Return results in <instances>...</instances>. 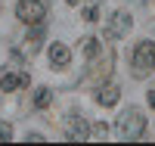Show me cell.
Masks as SVG:
<instances>
[{
  "label": "cell",
  "instance_id": "12",
  "mask_svg": "<svg viewBox=\"0 0 155 146\" xmlns=\"http://www.w3.org/2000/svg\"><path fill=\"white\" fill-rule=\"evenodd\" d=\"M106 124H93V127H90V140H99V137H106Z\"/></svg>",
  "mask_w": 155,
  "mask_h": 146
},
{
  "label": "cell",
  "instance_id": "4",
  "mask_svg": "<svg viewBox=\"0 0 155 146\" xmlns=\"http://www.w3.org/2000/svg\"><path fill=\"white\" fill-rule=\"evenodd\" d=\"M112 72V53L99 50L93 59H90V69H87V78H93V81H102V78H109Z\"/></svg>",
  "mask_w": 155,
  "mask_h": 146
},
{
  "label": "cell",
  "instance_id": "2",
  "mask_svg": "<svg viewBox=\"0 0 155 146\" xmlns=\"http://www.w3.org/2000/svg\"><path fill=\"white\" fill-rule=\"evenodd\" d=\"M130 65H134V75H149V72L155 69V44H152V41H140V44L134 47Z\"/></svg>",
  "mask_w": 155,
  "mask_h": 146
},
{
  "label": "cell",
  "instance_id": "5",
  "mask_svg": "<svg viewBox=\"0 0 155 146\" xmlns=\"http://www.w3.org/2000/svg\"><path fill=\"white\" fill-rule=\"evenodd\" d=\"M130 25H134L130 12H124V9L112 12V19H109V37H124L127 31H130Z\"/></svg>",
  "mask_w": 155,
  "mask_h": 146
},
{
  "label": "cell",
  "instance_id": "15",
  "mask_svg": "<svg viewBox=\"0 0 155 146\" xmlns=\"http://www.w3.org/2000/svg\"><path fill=\"white\" fill-rule=\"evenodd\" d=\"M149 106L155 109V90H149Z\"/></svg>",
  "mask_w": 155,
  "mask_h": 146
},
{
  "label": "cell",
  "instance_id": "10",
  "mask_svg": "<svg viewBox=\"0 0 155 146\" xmlns=\"http://www.w3.org/2000/svg\"><path fill=\"white\" fill-rule=\"evenodd\" d=\"M41 41H44V28H41V25H34V31H31L28 37H25L22 50H25V53H34L37 47H41Z\"/></svg>",
  "mask_w": 155,
  "mask_h": 146
},
{
  "label": "cell",
  "instance_id": "1",
  "mask_svg": "<svg viewBox=\"0 0 155 146\" xmlns=\"http://www.w3.org/2000/svg\"><path fill=\"white\" fill-rule=\"evenodd\" d=\"M143 131H146V115L143 112H137V109L121 112V118H118V134H121V140H140Z\"/></svg>",
  "mask_w": 155,
  "mask_h": 146
},
{
  "label": "cell",
  "instance_id": "16",
  "mask_svg": "<svg viewBox=\"0 0 155 146\" xmlns=\"http://www.w3.org/2000/svg\"><path fill=\"white\" fill-rule=\"evenodd\" d=\"M68 3H78V0H68Z\"/></svg>",
  "mask_w": 155,
  "mask_h": 146
},
{
  "label": "cell",
  "instance_id": "9",
  "mask_svg": "<svg viewBox=\"0 0 155 146\" xmlns=\"http://www.w3.org/2000/svg\"><path fill=\"white\" fill-rule=\"evenodd\" d=\"M118 97H121V87H118V84H106V87L96 90V103H99V106H115Z\"/></svg>",
  "mask_w": 155,
  "mask_h": 146
},
{
  "label": "cell",
  "instance_id": "8",
  "mask_svg": "<svg viewBox=\"0 0 155 146\" xmlns=\"http://www.w3.org/2000/svg\"><path fill=\"white\" fill-rule=\"evenodd\" d=\"M68 62H71V53H68L65 44H53L50 47V65H53V69H65Z\"/></svg>",
  "mask_w": 155,
  "mask_h": 146
},
{
  "label": "cell",
  "instance_id": "6",
  "mask_svg": "<svg viewBox=\"0 0 155 146\" xmlns=\"http://www.w3.org/2000/svg\"><path fill=\"white\" fill-rule=\"evenodd\" d=\"M65 140H90V124L84 118H68L65 121Z\"/></svg>",
  "mask_w": 155,
  "mask_h": 146
},
{
  "label": "cell",
  "instance_id": "13",
  "mask_svg": "<svg viewBox=\"0 0 155 146\" xmlns=\"http://www.w3.org/2000/svg\"><path fill=\"white\" fill-rule=\"evenodd\" d=\"M84 19H87V22H96V19H99V9H96V3H90V6L84 9Z\"/></svg>",
  "mask_w": 155,
  "mask_h": 146
},
{
  "label": "cell",
  "instance_id": "14",
  "mask_svg": "<svg viewBox=\"0 0 155 146\" xmlns=\"http://www.w3.org/2000/svg\"><path fill=\"white\" fill-rule=\"evenodd\" d=\"M6 140H12V127L6 121H0V143H6Z\"/></svg>",
  "mask_w": 155,
  "mask_h": 146
},
{
  "label": "cell",
  "instance_id": "7",
  "mask_svg": "<svg viewBox=\"0 0 155 146\" xmlns=\"http://www.w3.org/2000/svg\"><path fill=\"white\" fill-rule=\"evenodd\" d=\"M25 84H28V75L25 72H6L0 78V90H3V93H12V90H19Z\"/></svg>",
  "mask_w": 155,
  "mask_h": 146
},
{
  "label": "cell",
  "instance_id": "11",
  "mask_svg": "<svg viewBox=\"0 0 155 146\" xmlns=\"http://www.w3.org/2000/svg\"><path fill=\"white\" fill-rule=\"evenodd\" d=\"M50 100H53V93H50L47 87H41V90L34 93V109H47V106H50Z\"/></svg>",
  "mask_w": 155,
  "mask_h": 146
},
{
  "label": "cell",
  "instance_id": "3",
  "mask_svg": "<svg viewBox=\"0 0 155 146\" xmlns=\"http://www.w3.org/2000/svg\"><path fill=\"white\" fill-rule=\"evenodd\" d=\"M16 16H19V22H25V25H41L44 19H47V6L41 3V0H19V6H16Z\"/></svg>",
  "mask_w": 155,
  "mask_h": 146
}]
</instances>
